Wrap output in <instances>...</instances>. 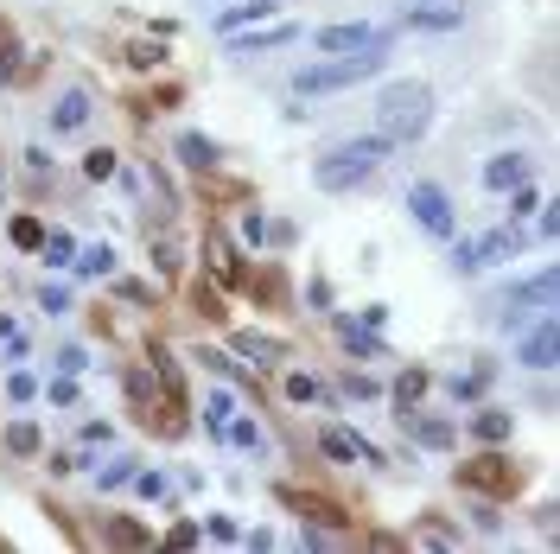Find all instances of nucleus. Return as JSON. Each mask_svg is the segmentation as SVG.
<instances>
[{"label":"nucleus","instance_id":"1","mask_svg":"<svg viewBox=\"0 0 560 554\" xmlns=\"http://www.w3.org/2000/svg\"><path fill=\"white\" fill-rule=\"evenodd\" d=\"M389 153H395L389 134H350V141H338L312 166V185H319V192H357V185H370L376 172L389 166Z\"/></svg>","mask_w":560,"mask_h":554},{"label":"nucleus","instance_id":"2","mask_svg":"<svg viewBox=\"0 0 560 554\" xmlns=\"http://www.w3.org/2000/svg\"><path fill=\"white\" fill-rule=\"evenodd\" d=\"M427 128H433V90L420 77H401V83H389V90L376 96V134H389L395 147L420 141Z\"/></svg>","mask_w":560,"mask_h":554},{"label":"nucleus","instance_id":"3","mask_svg":"<svg viewBox=\"0 0 560 554\" xmlns=\"http://www.w3.org/2000/svg\"><path fill=\"white\" fill-rule=\"evenodd\" d=\"M382 64H389V45L350 51L338 64H306V71H293V96H331V90H350V83H370Z\"/></svg>","mask_w":560,"mask_h":554},{"label":"nucleus","instance_id":"4","mask_svg":"<svg viewBox=\"0 0 560 554\" xmlns=\"http://www.w3.org/2000/svg\"><path fill=\"white\" fill-rule=\"evenodd\" d=\"M548 306H554V268H535L529 281H516V287L497 293V325H503V332H516L529 313H548Z\"/></svg>","mask_w":560,"mask_h":554},{"label":"nucleus","instance_id":"5","mask_svg":"<svg viewBox=\"0 0 560 554\" xmlns=\"http://www.w3.org/2000/svg\"><path fill=\"white\" fill-rule=\"evenodd\" d=\"M459 484L465 491H484V497H516L522 491V465L503 459V453H478L471 465H459Z\"/></svg>","mask_w":560,"mask_h":554},{"label":"nucleus","instance_id":"6","mask_svg":"<svg viewBox=\"0 0 560 554\" xmlns=\"http://www.w3.org/2000/svg\"><path fill=\"white\" fill-rule=\"evenodd\" d=\"M408 211H414L420 230H427V236H440V242H452V230H459V217H452V198H446L433 179L408 185Z\"/></svg>","mask_w":560,"mask_h":554},{"label":"nucleus","instance_id":"7","mask_svg":"<svg viewBox=\"0 0 560 554\" xmlns=\"http://www.w3.org/2000/svg\"><path fill=\"white\" fill-rule=\"evenodd\" d=\"M516 363H529V370H554V363H560V325H554V306L516 338Z\"/></svg>","mask_w":560,"mask_h":554},{"label":"nucleus","instance_id":"8","mask_svg":"<svg viewBox=\"0 0 560 554\" xmlns=\"http://www.w3.org/2000/svg\"><path fill=\"white\" fill-rule=\"evenodd\" d=\"M312 45H319L325 58H350V51L389 45V32H376V26H325V32H312Z\"/></svg>","mask_w":560,"mask_h":554},{"label":"nucleus","instance_id":"9","mask_svg":"<svg viewBox=\"0 0 560 554\" xmlns=\"http://www.w3.org/2000/svg\"><path fill=\"white\" fill-rule=\"evenodd\" d=\"M90 90H83V83H70V90L58 96V102H51V134H83V128H90Z\"/></svg>","mask_w":560,"mask_h":554},{"label":"nucleus","instance_id":"10","mask_svg":"<svg viewBox=\"0 0 560 554\" xmlns=\"http://www.w3.org/2000/svg\"><path fill=\"white\" fill-rule=\"evenodd\" d=\"M408 26H420V32H452V26H465V7H459V0H420V7H408Z\"/></svg>","mask_w":560,"mask_h":554},{"label":"nucleus","instance_id":"11","mask_svg":"<svg viewBox=\"0 0 560 554\" xmlns=\"http://www.w3.org/2000/svg\"><path fill=\"white\" fill-rule=\"evenodd\" d=\"M484 185H490V192H516V185H529V160H522V153H490V160H484Z\"/></svg>","mask_w":560,"mask_h":554},{"label":"nucleus","instance_id":"12","mask_svg":"<svg viewBox=\"0 0 560 554\" xmlns=\"http://www.w3.org/2000/svg\"><path fill=\"white\" fill-rule=\"evenodd\" d=\"M293 39H300V26H274V32H230V51H236V58H261V51L293 45Z\"/></svg>","mask_w":560,"mask_h":554},{"label":"nucleus","instance_id":"13","mask_svg":"<svg viewBox=\"0 0 560 554\" xmlns=\"http://www.w3.org/2000/svg\"><path fill=\"white\" fill-rule=\"evenodd\" d=\"M471 249H478V268L510 262V255L522 249V230H516V223H510V230H484V236H471Z\"/></svg>","mask_w":560,"mask_h":554},{"label":"nucleus","instance_id":"14","mask_svg":"<svg viewBox=\"0 0 560 554\" xmlns=\"http://www.w3.org/2000/svg\"><path fill=\"white\" fill-rule=\"evenodd\" d=\"M471 434H478L484 446H503L516 434V414L510 408H478V414H471Z\"/></svg>","mask_w":560,"mask_h":554},{"label":"nucleus","instance_id":"15","mask_svg":"<svg viewBox=\"0 0 560 554\" xmlns=\"http://www.w3.org/2000/svg\"><path fill=\"white\" fill-rule=\"evenodd\" d=\"M401 427H408L420 446H433V453H446V446H452V427H446V421H420L414 408H401Z\"/></svg>","mask_w":560,"mask_h":554},{"label":"nucleus","instance_id":"16","mask_svg":"<svg viewBox=\"0 0 560 554\" xmlns=\"http://www.w3.org/2000/svg\"><path fill=\"white\" fill-rule=\"evenodd\" d=\"M338 338H344V351H357V357H382V351H389V344L376 338V325L363 332L357 319H338Z\"/></svg>","mask_w":560,"mask_h":554},{"label":"nucleus","instance_id":"17","mask_svg":"<svg viewBox=\"0 0 560 554\" xmlns=\"http://www.w3.org/2000/svg\"><path fill=\"white\" fill-rule=\"evenodd\" d=\"M230 414H236V395L223 389V383H210V395H204V427H210V434H223V427H230Z\"/></svg>","mask_w":560,"mask_h":554},{"label":"nucleus","instance_id":"18","mask_svg":"<svg viewBox=\"0 0 560 554\" xmlns=\"http://www.w3.org/2000/svg\"><path fill=\"white\" fill-rule=\"evenodd\" d=\"M319 446H325L331 459H376L370 446H363L357 434H344V427H325V434H319Z\"/></svg>","mask_w":560,"mask_h":554},{"label":"nucleus","instance_id":"19","mask_svg":"<svg viewBox=\"0 0 560 554\" xmlns=\"http://www.w3.org/2000/svg\"><path fill=\"white\" fill-rule=\"evenodd\" d=\"M179 160L210 172V166H217V141H204V134H179Z\"/></svg>","mask_w":560,"mask_h":554},{"label":"nucleus","instance_id":"20","mask_svg":"<svg viewBox=\"0 0 560 554\" xmlns=\"http://www.w3.org/2000/svg\"><path fill=\"white\" fill-rule=\"evenodd\" d=\"M268 13H274V0H242V7H230V13L217 20V32H242L249 20H268Z\"/></svg>","mask_w":560,"mask_h":554},{"label":"nucleus","instance_id":"21","mask_svg":"<svg viewBox=\"0 0 560 554\" xmlns=\"http://www.w3.org/2000/svg\"><path fill=\"white\" fill-rule=\"evenodd\" d=\"M287 395H293V402H331V389L319 383V376H306V370L287 376Z\"/></svg>","mask_w":560,"mask_h":554},{"label":"nucleus","instance_id":"22","mask_svg":"<svg viewBox=\"0 0 560 554\" xmlns=\"http://www.w3.org/2000/svg\"><path fill=\"white\" fill-rule=\"evenodd\" d=\"M115 166H121V160H115V147H90V153H83V179H96V185H102V179H115Z\"/></svg>","mask_w":560,"mask_h":554},{"label":"nucleus","instance_id":"23","mask_svg":"<svg viewBox=\"0 0 560 554\" xmlns=\"http://www.w3.org/2000/svg\"><path fill=\"white\" fill-rule=\"evenodd\" d=\"M236 351H242V357H268V363H274V357H287V344H280V338H261V332H242V338H236Z\"/></svg>","mask_w":560,"mask_h":554},{"label":"nucleus","instance_id":"24","mask_svg":"<svg viewBox=\"0 0 560 554\" xmlns=\"http://www.w3.org/2000/svg\"><path fill=\"white\" fill-rule=\"evenodd\" d=\"M39 255H45L51 268H70V262H77V242H70V236L58 230V236H45V242H39Z\"/></svg>","mask_w":560,"mask_h":554},{"label":"nucleus","instance_id":"25","mask_svg":"<svg viewBox=\"0 0 560 554\" xmlns=\"http://www.w3.org/2000/svg\"><path fill=\"white\" fill-rule=\"evenodd\" d=\"M223 434H230L242 453H261V427L249 421V414H230V427H223Z\"/></svg>","mask_w":560,"mask_h":554},{"label":"nucleus","instance_id":"26","mask_svg":"<svg viewBox=\"0 0 560 554\" xmlns=\"http://www.w3.org/2000/svg\"><path fill=\"white\" fill-rule=\"evenodd\" d=\"M70 268H77V274H109L115 268V249H109V242H96V249H83Z\"/></svg>","mask_w":560,"mask_h":554},{"label":"nucleus","instance_id":"27","mask_svg":"<svg viewBox=\"0 0 560 554\" xmlns=\"http://www.w3.org/2000/svg\"><path fill=\"white\" fill-rule=\"evenodd\" d=\"M134 472H140L134 459H109V465L96 472V484H102V491H121V484H134Z\"/></svg>","mask_w":560,"mask_h":554},{"label":"nucleus","instance_id":"28","mask_svg":"<svg viewBox=\"0 0 560 554\" xmlns=\"http://www.w3.org/2000/svg\"><path fill=\"white\" fill-rule=\"evenodd\" d=\"M420 395H427V370H408V376L395 383V402H401V408H414Z\"/></svg>","mask_w":560,"mask_h":554},{"label":"nucleus","instance_id":"29","mask_svg":"<svg viewBox=\"0 0 560 554\" xmlns=\"http://www.w3.org/2000/svg\"><path fill=\"white\" fill-rule=\"evenodd\" d=\"M102 535H109V542H115V548H147V529H134V523H121V516H115V523H109V529H102Z\"/></svg>","mask_w":560,"mask_h":554},{"label":"nucleus","instance_id":"30","mask_svg":"<svg viewBox=\"0 0 560 554\" xmlns=\"http://www.w3.org/2000/svg\"><path fill=\"white\" fill-rule=\"evenodd\" d=\"M7 446H13V453H39V427H32V421H13V427H7Z\"/></svg>","mask_w":560,"mask_h":554},{"label":"nucleus","instance_id":"31","mask_svg":"<svg viewBox=\"0 0 560 554\" xmlns=\"http://www.w3.org/2000/svg\"><path fill=\"white\" fill-rule=\"evenodd\" d=\"M7 236L20 242V249H39V242H45V230H39L32 217H13V223H7Z\"/></svg>","mask_w":560,"mask_h":554},{"label":"nucleus","instance_id":"32","mask_svg":"<svg viewBox=\"0 0 560 554\" xmlns=\"http://www.w3.org/2000/svg\"><path fill=\"white\" fill-rule=\"evenodd\" d=\"M484 383H490V370H471V376H452V395H459V402H471V395H484Z\"/></svg>","mask_w":560,"mask_h":554},{"label":"nucleus","instance_id":"33","mask_svg":"<svg viewBox=\"0 0 560 554\" xmlns=\"http://www.w3.org/2000/svg\"><path fill=\"white\" fill-rule=\"evenodd\" d=\"M134 491H140V497H160V504H166L172 484H166V472H134Z\"/></svg>","mask_w":560,"mask_h":554},{"label":"nucleus","instance_id":"34","mask_svg":"<svg viewBox=\"0 0 560 554\" xmlns=\"http://www.w3.org/2000/svg\"><path fill=\"white\" fill-rule=\"evenodd\" d=\"M0 344H7L13 357H26V332H20V319H7V313H0Z\"/></svg>","mask_w":560,"mask_h":554},{"label":"nucleus","instance_id":"35","mask_svg":"<svg viewBox=\"0 0 560 554\" xmlns=\"http://www.w3.org/2000/svg\"><path fill=\"white\" fill-rule=\"evenodd\" d=\"M39 306H45L51 319H64V313H70V293H64V287H39Z\"/></svg>","mask_w":560,"mask_h":554},{"label":"nucleus","instance_id":"36","mask_svg":"<svg viewBox=\"0 0 560 554\" xmlns=\"http://www.w3.org/2000/svg\"><path fill=\"white\" fill-rule=\"evenodd\" d=\"M452 268H459V274H478V249H471V236L452 242Z\"/></svg>","mask_w":560,"mask_h":554},{"label":"nucleus","instance_id":"37","mask_svg":"<svg viewBox=\"0 0 560 554\" xmlns=\"http://www.w3.org/2000/svg\"><path fill=\"white\" fill-rule=\"evenodd\" d=\"M344 395H357V402H370V395H382L376 376H344Z\"/></svg>","mask_w":560,"mask_h":554},{"label":"nucleus","instance_id":"38","mask_svg":"<svg viewBox=\"0 0 560 554\" xmlns=\"http://www.w3.org/2000/svg\"><path fill=\"white\" fill-rule=\"evenodd\" d=\"M51 402H58V408H70V402H77V383H70V376H51Z\"/></svg>","mask_w":560,"mask_h":554},{"label":"nucleus","instance_id":"39","mask_svg":"<svg viewBox=\"0 0 560 554\" xmlns=\"http://www.w3.org/2000/svg\"><path fill=\"white\" fill-rule=\"evenodd\" d=\"M32 389H39V383H32L26 370H13V376H7V395H13V402H32Z\"/></svg>","mask_w":560,"mask_h":554},{"label":"nucleus","instance_id":"40","mask_svg":"<svg viewBox=\"0 0 560 554\" xmlns=\"http://www.w3.org/2000/svg\"><path fill=\"white\" fill-rule=\"evenodd\" d=\"M58 370H64V376L83 370V344H64V351H58Z\"/></svg>","mask_w":560,"mask_h":554},{"label":"nucleus","instance_id":"41","mask_svg":"<svg viewBox=\"0 0 560 554\" xmlns=\"http://www.w3.org/2000/svg\"><path fill=\"white\" fill-rule=\"evenodd\" d=\"M191 542H198V529H191V523H179V529L166 535V548H191Z\"/></svg>","mask_w":560,"mask_h":554},{"label":"nucleus","instance_id":"42","mask_svg":"<svg viewBox=\"0 0 560 554\" xmlns=\"http://www.w3.org/2000/svg\"><path fill=\"white\" fill-rule=\"evenodd\" d=\"M0 198H7V179H0Z\"/></svg>","mask_w":560,"mask_h":554}]
</instances>
